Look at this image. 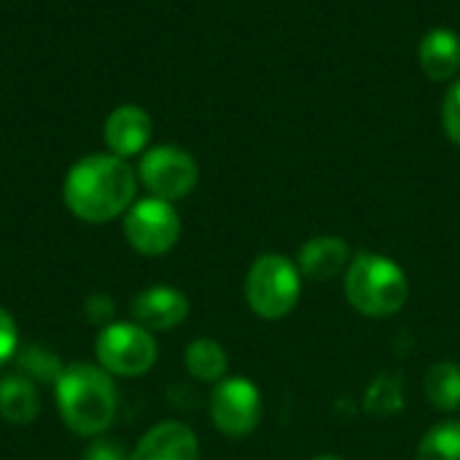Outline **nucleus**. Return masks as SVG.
<instances>
[{"label":"nucleus","instance_id":"22","mask_svg":"<svg viewBox=\"0 0 460 460\" xmlns=\"http://www.w3.org/2000/svg\"><path fill=\"white\" fill-rule=\"evenodd\" d=\"M315 460H342V458H337V456H321V458H315Z\"/></svg>","mask_w":460,"mask_h":460},{"label":"nucleus","instance_id":"11","mask_svg":"<svg viewBox=\"0 0 460 460\" xmlns=\"http://www.w3.org/2000/svg\"><path fill=\"white\" fill-rule=\"evenodd\" d=\"M102 135H105L111 154L121 159L137 156L151 140V116L140 105H119L105 119Z\"/></svg>","mask_w":460,"mask_h":460},{"label":"nucleus","instance_id":"4","mask_svg":"<svg viewBox=\"0 0 460 460\" xmlns=\"http://www.w3.org/2000/svg\"><path fill=\"white\" fill-rule=\"evenodd\" d=\"M302 294V272L280 253L259 256L245 275V302L264 321L294 313Z\"/></svg>","mask_w":460,"mask_h":460},{"label":"nucleus","instance_id":"8","mask_svg":"<svg viewBox=\"0 0 460 460\" xmlns=\"http://www.w3.org/2000/svg\"><path fill=\"white\" fill-rule=\"evenodd\" d=\"M261 412H264L261 394L251 380L224 377L216 385L210 399V418L224 437L232 439L248 437L261 423Z\"/></svg>","mask_w":460,"mask_h":460},{"label":"nucleus","instance_id":"18","mask_svg":"<svg viewBox=\"0 0 460 460\" xmlns=\"http://www.w3.org/2000/svg\"><path fill=\"white\" fill-rule=\"evenodd\" d=\"M16 364H19L22 375H27L30 380H43V383H54L59 377V372L65 369L62 361L57 358V353H51L40 345H30V348L19 350Z\"/></svg>","mask_w":460,"mask_h":460},{"label":"nucleus","instance_id":"5","mask_svg":"<svg viewBox=\"0 0 460 460\" xmlns=\"http://www.w3.org/2000/svg\"><path fill=\"white\" fill-rule=\"evenodd\" d=\"M94 353L100 367L108 375L119 377H140L146 375L159 356L154 332L143 329L140 323H108L100 329Z\"/></svg>","mask_w":460,"mask_h":460},{"label":"nucleus","instance_id":"12","mask_svg":"<svg viewBox=\"0 0 460 460\" xmlns=\"http://www.w3.org/2000/svg\"><path fill=\"white\" fill-rule=\"evenodd\" d=\"M350 264V245L342 237H313L299 251V272L315 283L332 280Z\"/></svg>","mask_w":460,"mask_h":460},{"label":"nucleus","instance_id":"20","mask_svg":"<svg viewBox=\"0 0 460 460\" xmlns=\"http://www.w3.org/2000/svg\"><path fill=\"white\" fill-rule=\"evenodd\" d=\"M19 353V329L8 310L0 307V369Z\"/></svg>","mask_w":460,"mask_h":460},{"label":"nucleus","instance_id":"9","mask_svg":"<svg viewBox=\"0 0 460 460\" xmlns=\"http://www.w3.org/2000/svg\"><path fill=\"white\" fill-rule=\"evenodd\" d=\"M132 318L148 332H170L189 318V299L172 286H151L135 296Z\"/></svg>","mask_w":460,"mask_h":460},{"label":"nucleus","instance_id":"3","mask_svg":"<svg viewBox=\"0 0 460 460\" xmlns=\"http://www.w3.org/2000/svg\"><path fill=\"white\" fill-rule=\"evenodd\" d=\"M345 296L367 318H391L407 305L410 280L394 259L358 253L345 270Z\"/></svg>","mask_w":460,"mask_h":460},{"label":"nucleus","instance_id":"6","mask_svg":"<svg viewBox=\"0 0 460 460\" xmlns=\"http://www.w3.org/2000/svg\"><path fill=\"white\" fill-rule=\"evenodd\" d=\"M124 237L143 256H162L172 251L181 237V218L172 202L159 197L132 202L124 213Z\"/></svg>","mask_w":460,"mask_h":460},{"label":"nucleus","instance_id":"13","mask_svg":"<svg viewBox=\"0 0 460 460\" xmlns=\"http://www.w3.org/2000/svg\"><path fill=\"white\" fill-rule=\"evenodd\" d=\"M418 62L431 81H450L460 67V35L437 27L418 46Z\"/></svg>","mask_w":460,"mask_h":460},{"label":"nucleus","instance_id":"10","mask_svg":"<svg viewBox=\"0 0 460 460\" xmlns=\"http://www.w3.org/2000/svg\"><path fill=\"white\" fill-rule=\"evenodd\" d=\"M129 460H199V442L186 423L164 420L140 437Z\"/></svg>","mask_w":460,"mask_h":460},{"label":"nucleus","instance_id":"2","mask_svg":"<svg viewBox=\"0 0 460 460\" xmlns=\"http://www.w3.org/2000/svg\"><path fill=\"white\" fill-rule=\"evenodd\" d=\"M54 399L62 423L78 437H100L119 410L113 377L94 364H67L54 380Z\"/></svg>","mask_w":460,"mask_h":460},{"label":"nucleus","instance_id":"17","mask_svg":"<svg viewBox=\"0 0 460 460\" xmlns=\"http://www.w3.org/2000/svg\"><path fill=\"white\" fill-rule=\"evenodd\" d=\"M415 460H460V420L434 426L423 437Z\"/></svg>","mask_w":460,"mask_h":460},{"label":"nucleus","instance_id":"21","mask_svg":"<svg viewBox=\"0 0 460 460\" xmlns=\"http://www.w3.org/2000/svg\"><path fill=\"white\" fill-rule=\"evenodd\" d=\"M84 460H129L124 456L121 445L113 442V439H94L89 447H86V456Z\"/></svg>","mask_w":460,"mask_h":460},{"label":"nucleus","instance_id":"1","mask_svg":"<svg viewBox=\"0 0 460 460\" xmlns=\"http://www.w3.org/2000/svg\"><path fill=\"white\" fill-rule=\"evenodd\" d=\"M137 175L116 154H89L78 159L62 183L67 210L86 224H105L127 213L135 202Z\"/></svg>","mask_w":460,"mask_h":460},{"label":"nucleus","instance_id":"16","mask_svg":"<svg viewBox=\"0 0 460 460\" xmlns=\"http://www.w3.org/2000/svg\"><path fill=\"white\" fill-rule=\"evenodd\" d=\"M426 396L442 412L460 410V367L453 361L434 364L426 375Z\"/></svg>","mask_w":460,"mask_h":460},{"label":"nucleus","instance_id":"19","mask_svg":"<svg viewBox=\"0 0 460 460\" xmlns=\"http://www.w3.org/2000/svg\"><path fill=\"white\" fill-rule=\"evenodd\" d=\"M442 127L447 132V137L460 146V81H456L442 102Z\"/></svg>","mask_w":460,"mask_h":460},{"label":"nucleus","instance_id":"14","mask_svg":"<svg viewBox=\"0 0 460 460\" xmlns=\"http://www.w3.org/2000/svg\"><path fill=\"white\" fill-rule=\"evenodd\" d=\"M40 412V396L35 380L22 372L0 377V418L13 426H27Z\"/></svg>","mask_w":460,"mask_h":460},{"label":"nucleus","instance_id":"15","mask_svg":"<svg viewBox=\"0 0 460 460\" xmlns=\"http://www.w3.org/2000/svg\"><path fill=\"white\" fill-rule=\"evenodd\" d=\"M186 369L194 380L202 383H221L226 377L229 369V358L226 350L216 342V340H194L186 348Z\"/></svg>","mask_w":460,"mask_h":460},{"label":"nucleus","instance_id":"7","mask_svg":"<svg viewBox=\"0 0 460 460\" xmlns=\"http://www.w3.org/2000/svg\"><path fill=\"white\" fill-rule=\"evenodd\" d=\"M137 178L151 191V197L175 202L194 191L199 181V167L189 151L178 146H156L140 156Z\"/></svg>","mask_w":460,"mask_h":460}]
</instances>
